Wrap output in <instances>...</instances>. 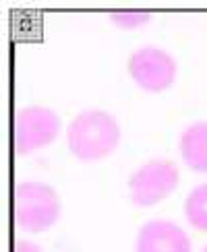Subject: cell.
Returning a JSON list of instances; mask_svg holds the SVG:
<instances>
[{
	"label": "cell",
	"mask_w": 207,
	"mask_h": 252,
	"mask_svg": "<svg viewBox=\"0 0 207 252\" xmlns=\"http://www.w3.org/2000/svg\"><path fill=\"white\" fill-rule=\"evenodd\" d=\"M135 252H193V244L176 221L155 217L139 227Z\"/></svg>",
	"instance_id": "obj_6"
},
{
	"label": "cell",
	"mask_w": 207,
	"mask_h": 252,
	"mask_svg": "<svg viewBox=\"0 0 207 252\" xmlns=\"http://www.w3.org/2000/svg\"><path fill=\"white\" fill-rule=\"evenodd\" d=\"M180 157L193 172L207 174V120L191 122L180 134Z\"/></svg>",
	"instance_id": "obj_7"
},
{
	"label": "cell",
	"mask_w": 207,
	"mask_h": 252,
	"mask_svg": "<svg viewBox=\"0 0 207 252\" xmlns=\"http://www.w3.org/2000/svg\"><path fill=\"white\" fill-rule=\"evenodd\" d=\"M62 122L58 114L41 103L19 108L15 114V151L19 155L34 153L50 145L60 134Z\"/></svg>",
	"instance_id": "obj_4"
},
{
	"label": "cell",
	"mask_w": 207,
	"mask_h": 252,
	"mask_svg": "<svg viewBox=\"0 0 207 252\" xmlns=\"http://www.w3.org/2000/svg\"><path fill=\"white\" fill-rule=\"evenodd\" d=\"M184 215L195 229L207 232V182L197 184L184 198Z\"/></svg>",
	"instance_id": "obj_8"
},
{
	"label": "cell",
	"mask_w": 207,
	"mask_h": 252,
	"mask_svg": "<svg viewBox=\"0 0 207 252\" xmlns=\"http://www.w3.org/2000/svg\"><path fill=\"white\" fill-rule=\"evenodd\" d=\"M62 213L58 192L46 182L23 180L15 188V223L29 234L52 227Z\"/></svg>",
	"instance_id": "obj_2"
},
{
	"label": "cell",
	"mask_w": 207,
	"mask_h": 252,
	"mask_svg": "<svg viewBox=\"0 0 207 252\" xmlns=\"http://www.w3.org/2000/svg\"><path fill=\"white\" fill-rule=\"evenodd\" d=\"M15 252H44L39 244L31 242V240H15Z\"/></svg>",
	"instance_id": "obj_10"
},
{
	"label": "cell",
	"mask_w": 207,
	"mask_h": 252,
	"mask_svg": "<svg viewBox=\"0 0 207 252\" xmlns=\"http://www.w3.org/2000/svg\"><path fill=\"white\" fill-rule=\"evenodd\" d=\"M120 141V124L116 116L100 108L79 112L67 126V143L70 153L81 161H98L108 157Z\"/></svg>",
	"instance_id": "obj_1"
},
{
	"label": "cell",
	"mask_w": 207,
	"mask_h": 252,
	"mask_svg": "<svg viewBox=\"0 0 207 252\" xmlns=\"http://www.w3.org/2000/svg\"><path fill=\"white\" fill-rule=\"evenodd\" d=\"M129 75L141 89L160 93L174 83L178 75V62L168 50L147 44L129 56Z\"/></svg>",
	"instance_id": "obj_5"
},
{
	"label": "cell",
	"mask_w": 207,
	"mask_h": 252,
	"mask_svg": "<svg viewBox=\"0 0 207 252\" xmlns=\"http://www.w3.org/2000/svg\"><path fill=\"white\" fill-rule=\"evenodd\" d=\"M203 252H207V244H205V248H203Z\"/></svg>",
	"instance_id": "obj_11"
},
{
	"label": "cell",
	"mask_w": 207,
	"mask_h": 252,
	"mask_svg": "<svg viewBox=\"0 0 207 252\" xmlns=\"http://www.w3.org/2000/svg\"><path fill=\"white\" fill-rule=\"evenodd\" d=\"M180 180L176 161L168 157H153L141 163L129 178L131 201L139 207H153L164 201Z\"/></svg>",
	"instance_id": "obj_3"
},
{
	"label": "cell",
	"mask_w": 207,
	"mask_h": 252,
	"mask_svg": "<svg viewBox=\"0 0 207 252\" xmlns=\"http://www.w3.org/2000/svg\"><path fill=\"white\" fill-rule=\"evenodd\" d=\"M108 17H110V21H112L114 25H118L122 29H135V27H141L145 23H149L151 13H149V10L122 8V10H110Z\"/></svg>",
	"instance_id": "obj_9"
}]
</instances>
